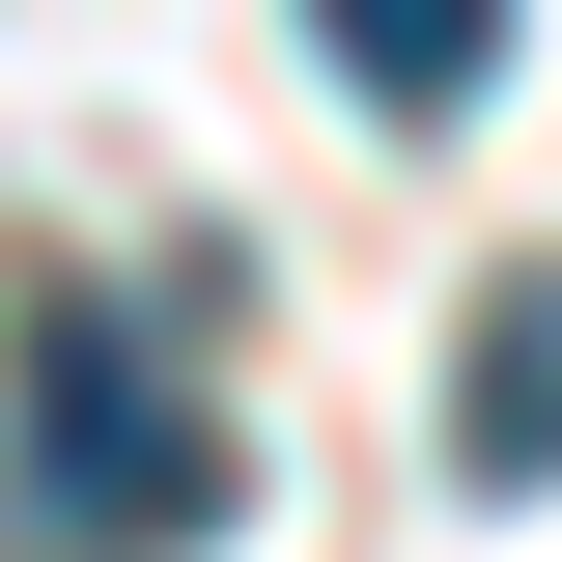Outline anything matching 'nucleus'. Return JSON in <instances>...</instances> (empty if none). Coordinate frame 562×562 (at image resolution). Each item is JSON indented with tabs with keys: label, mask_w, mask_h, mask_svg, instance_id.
<instances>
[{
	"label": "nucleus",
	"mask_w": 562,
	"mask_h": 562,
	"mask_svg": "<svg viewBox=\"0 0 562 562\" xmlns=\"http://www.w3.org/2000/svg\"><path fill=\"white\" fill-rule=\"evenodd\" d=\"M310 29H338V85H366V113H479V57H506L479 0H310Z\"/></svg>",
	"instance_id": "obj_3"
},
{
	"label": "nucleus",
	"mask_w": 562,
	"mask_h": 562,
	"mask_svg": "<svg viewBox=\"0 0 562 562\" xmlns=\"http://www.w3.org/2000/svg\"><path fill=\"white\" fill-rule=\"evenodd\" d=\"M450 479H562V254L450 338Z\"/></svg>",
	"instance_id": "obj_2"
},
{
	"label": "nucleus",
	"mask_w": 562,
	"mask_h": 562,
	"mask_svg": "<svg viewBox=\"0 0 562 562\" xmlns=\"http://www.w3.org/2000/svg\"><path fill=\"white\" fill-rule=\"evenodd\" d=\"M0 506H29V562L225 535V394L140 338V281H57V310H29V366H0Z\"/></svg>",
	"instance_id": "obj_1"
}]
</instances>
